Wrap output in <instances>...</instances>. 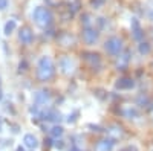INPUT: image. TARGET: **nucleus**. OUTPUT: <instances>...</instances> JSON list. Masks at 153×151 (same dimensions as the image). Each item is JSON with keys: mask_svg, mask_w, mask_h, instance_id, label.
Masks as SVG:
<instances>
[{"mask_svg": "<svg viewBox=\"0 0 153 151\" xmlns=\"http://www.w3.org/2000/svg\"><path fill=\"white\" fill-rule=\"evenodd\" d=\"M34 18H35L37 24H40L43 28L51 24V21H52V15H51L49 9H46V8H37L34 11Z\"/></svg>", "mask_w": 153, "mask_h": 151, "instance_id": "nucleus-1", "label": "nucleus"}, {"mask_svg": "<svg viewBox=\"0 0 153 151\" xmlns=\"http://www.w3.org/2000/svg\"><path fill=\"white\" fill-rule=\"evenodd\" d=\"M121 47H123V41L118 38V37H112V38H109L104 43V49L112 55H118L121 52Z\"/></svg>", "mask_w": 153, "mask_h": 151, "instance_id": "nucleus-2", "label": "nucleus"}, {"mask_svg": "<svg viewBox=\"0 0 153 151\" xmlns=\"http://www.w3.org/2000/svg\"><path fill=\"white\" fill-rule=\"evenodd\" d=\"M54 73V67L51 64V61L48 58H43L40 63V69H38V77L40 80H49Z\"/></svg>", "mask_w": 153, "mask_h": 151, "instance_id": "nucleus-3", "label": "nucleus"}, {"mask_svg": "<svg viewBox=\"0 0 153 151\" xmlns=\"http://www.w3.org/2000/svg\"><path fill=\"white\" fill-rule=\"evenodd\" d=\"M97 38H98L97 31H94V29H91V28H86V29H84V32H83V40H84L87 44H94V43L97 41Z\"/></svg>", "mask_w": 153, "mask_h": 151, "instance_id": "nucleus-4", "label": "nucleus"}, {"mask_svg": "<svg viewBox=\"0 0 153 151\" xmlns=\"http://www.w3.org/2000/svg\"><path fill=\"white\" fill-rule=\"evenodd\" d=\"M113 141L112 139H104V141H100L95 145V151H112L113 150Z\"/></svg>", "mask_w": 153, "mask_h": 151, "instance_id": "nucleus-5", "label": "nucleus"}, {"mask_svg": "<svg viewBox=\"0 0 153 151\" xmlns=\"http://www.w3.org/2000/svg\"><path fill=\"white\" fill-rule=\"evenodd\" d=\"M132 32H133V38L135 40H141L144 37V32L141 31V26H139V23L136 18L132 20Z\"/></svg>", "mask_w": 153, "mask_h": 151, "instance_id": "nucleus-6", "label": "nucleus"}, {"mask_svg": "<svg viewBox=\"0 0 153 151\" xmlns=\"http://www.w3.org/2000/svg\"><path fill=\"white\" fill-rule=\"evenodd\" d=\"M133 80H130V78H121V80H118V82H117V87L118 89H132L133 87Z\"/></svg>", "mask_w": 153, "mask_h": 151, "instance_id": "nucleus-7", "label": "nucleus"}, {"mask_svg": "<svg viewBox=\"0 0 153 151\" xmlns=\"http://www.w3.org/2000/svg\"><path fill=\"white\" fill-rule=\"evenodd\" d=\"M129 55H130V54H129V50H126V52H124L123 55H120V60H118V64H117V66H118L121 70L127 66V63H129V60H130V58H129Z\"/></svg>", "mask_w": 153, "mask_h": 151, "instance_id": "nucleus-8", "label": "nucleus"}, {"mask_svg": "<svg viewBox=\"0 0 153 151\" xmlns=\"http://www.w3.org/2000/svg\"><path fill=\"white\" fill-rule=\"evenodd\" d=\"M20 38L25 41V43H31V40H32V32L29 31V29H22L20 31Z\"/></svg>", "mask_w": 153, "mask_h": 151, "instance_id": "nucleus-9", "label": "nucleus"}, {"mask_svg": "<svg viewBox=\"0 0 153 151\" xmlns=\"http://www.w3.org/2000/svg\"><path fill=\"white\" fill-rule=\"evenodd\" d=\"M25 144H26L28 147H37V139H35V137L32 136V134H26V136H25Z\"/></svg>", "mask_w": 153, "mask_h": 151, "instance_id": "nucleus-10", "label": "nucleus"}, {"mask_svg": "<svg viewBox=\"0 0 153 151\" xmlns=\"http://www.w3.org/2000/svg\"><path fill=\"white\" fill-rule=\"evenodd\" d=\"M139 52H141L143 55H147V54H150V44L143 41L141 44H139Z\"/></svg>", "mask_w": 153, "mask_h": 151, "instance_id": "nucleus-11", "label": "nucleus"}, {"mask_svg": "<svg viewBox=\"0 0 153 151\" xmlns=\"http://www.w3.org/2000/svg\"><path fill=\"white\" fill-rule=\"evenodd\" d=\"M14 28H16V21H14V20L8 21V23L5 24V34H11L12 31H14Z\"/></svg>", "mask_w": 153, "mask_h": 151, "instance_id": "nucleus-12", "label": "nucleus"}, {"mask_svg": "<svg viewBox=\"0 0 153 151\" xmlns=\"http://www.w3.org/2000/svg\"><path fill=\"white\" fill-rule=\"evenodd\" d=\"M61 134H63V128H61V127L52 128V136H54V137H58V136H61Z\"/></svg>", "mask_w": 153, "mask_h": 151, "instance_id": "nucleus-13", "label": "nucleus"}, {"mask_svg": "<svg viewBox=\"0 0 153 151\" xmlns=\"http://www.w3.org/2000/svg\"><path fill=\"white\" fill-rule=\"evenodd\" d=\"M103 3H104V0H92V6L94 8H100Z\"/></svg>", "mask_w": 153, "mask_h": 151, "instance_id": "nucleus-14", "label": "nucleus"}, {"mask_svg": "<svg viewBox=\"0 0 153 151\" xmlns=\"http://www.w3.org/2000/svg\"><path fill=\"white\" fill-rule=\"evenodd\" d=\"M8 5V0H0V9H5Z\"/></svg>", "mask_w": 153, "mask_h": 151, "instance_id": "nucleus-15", "label": "nucleus"}, {"mask_svg": "<svg viewBox=\"0 0 153 151\" xmlns=\"http://www.w3.org/2000/svg\"><path fill=\"white\" fill-rule=\"evenodd\" d=\"M121 151H138V150H136L135 147H132V145H130V147H126V148H123Z\"/></svg>", "mask_w": 153, "mask_h": 151, "instance_id": "nucleus-16", "label": "nucleus"}, {"mask_svg": "<svg viewBox=\"0 0 153 151\" xmlns=\"http://www.w3.org/2000/svg\"><path fill=\"white\" fill-rule=\"evenodd\" d=\"M71 151H80V150H76V148H72V150H71Z\"/></svg>", "mask_w": 153, "mask_h": 151, "instance_id": "nucleus-17", "label": "nucleus"}]
</instances>
